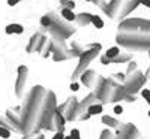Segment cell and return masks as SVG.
Instances as JSON below:
<instances>
[{"label":"cell","mask_w":150,"mask_h":139,"mask_svg":"<svg viewBox=\"0 0 150 139\" xmlns=\"http://www.w3.org/2000/svg\"><path fill=\"white\" fill-rule=\"evenodd\" d=\"M101 61H102V65H111V60H110V58H108L105 54L101 57Z\"/></svg>","instance_id":"74e56055"},{"label":"cell","mask_w":150,"mask_h":139,"mask_svg":"<svg viewBox=\"0 0 150 139\" xmlns=\"http://www.w3.org/2000/svg\"><path fill=\"white\" fill-rule=\"evenodd\" d=\"M146 81H147V77H146V75H143L140 70H135L134 73L126 75V81H125L126 93L135 96L143 88V85L146 84Z\"/></svg>","instance_id":"ba28073f"},{"label":"cell","mask_w":150,"mask_h":139,"mask_svg":"<svg viewBox=\"0 0 150 139\" xmlns=\"http://www.w3.org/2000/svg\"><path fill=\"white\" fill-rule=\"evenodd\" d=\"M27 77H29V69L26 66H20L18 67L17 82H15V94H17V97L24 96V88H26V84H27Z\"/></svg>","instance_id":"7c38bea8"},{"label":"cell","mask_w":150,"mask_h":139,"mask_svg":"<svg viewBox=\"0 0 150 139\" xmlns=\"http://www.w3.org/2000/svg\"><path fill=\"white\" fill-rule=\"evenodd\" d=\"M149 55H150V51H149ZM146 77H147V78H150V67H149V70L146 72Z\"/></svg>","instance_id":"f6af8a7d"},{"label":"cell","mask_w":150,"mask_h":139,"mask_svg":"<svg viewBox=\"0 0 150 139\" xmlns=\"http://www.w3.org/2000/svg\"><path fill=\"white\" fill-rule=\"evenodd\" d=\"M120 53H122V51H120V48H119V46H112V48H110L108 51L105 53V55H107L110 60H112V58H116Z\"/></svg>","instance_id":"4316f807"},{"label":"cell","mask_w":150,"mask_h":139,"mask_svg":"<svg viewBox=\"0 0 150 139\" xmlns=\"http://www.w3.org/2000/svg\"><path fill=\"white\" fill-rule=\"evenodd\" d=\"M128 0H110V6H108V17L116 20L120 17L122 11L125 8V3H126Z\"/></svg>","instance_id":"5bb4252c"},{"label":"cell","mask_w":150,"mask_h":139,"mask_svg":"<svg viewBox=\"0 0 150 139\" xmlns=\"http://www.w3.org/2000/svg\"><path fill=\"white\" fill-rule=\"evenodd\" d=\"M96 103H101L99 102V99L95 93H90V94H87L84 97V100H81V102L78 103L77 106V111H75V115H74V120H80L84 114H87V111H89L90 106L96 105Z\"/></svg>","instance_id":"9c48e42d"},{"label":"cell","mask_w":150,"mask_h":139,"mask_svg":"<svg viewBox=\"0 0 150 139\" xmlns=\"http://www.w3.org/2000/svg\"><path fill=\"white\" fill-rule=\"evenodd\" d=\"M56 114H57L56 94L53 91H48L47 93V100H45L44 114H42V120H41V129H44V130H56V126H54Z\"/></svg>","instance_id":"5b68a950"},{"label":"cell","mask_w":150,"mask_h":139,"mask_svg":"<svg viewBox=\"0 0 150 139\" xmlns=\"http://www.w3.org/2000/svg\"><path fill=\"white\" fill-rule=\"evenodd\" d=\"M114 112H116V114H117V115H120V114H122V112H123V108H122V106H119V105H117V106H116V108H114Z\"/></svg>","instance_id":"b9f144b4"},{"label":"cell","mask_w":150,"mask_h":139,"mask_svg":"<svg viewBox=\"0 0 150 139\" xmlns=\"http://www.w3.org/2000/svg\"><path fill=\"white\" fill-rule=\"evenodd\" d=\"M101 48H102V45L101 44H98V46L96 48H92V49H87V51L80 57V61H78V66H77V69L74 70V73H72V77H71V79H72V82H77V79L78 78H81L83 77V73L87 70V66L90 65V61H93L96 57H98V54H99V51H101Z\"/></svg>","instance_id":"8992f818"},{"label":"cell","mask_w":150,"mask_h":139,"mask_svg":"<svg viewBox=\"0 0 150 139\" xmlns=\"http://www.w3.org/2000/svg\"><path fill=\"white\" fill-rule=\"evenodd\" d=\"M92 24H93L96 29H102V27H104V21L99 18L98 15H93V17H92Z\"/></svg>","instance_id":"f546056e"},{"label":"cell","mask_w":150,"mask_h":139,"mask_svg":"<svg viewBox=\"0 0 150 139\" xmlns=\"http://www.w3.org/2000/svg\"><path fill=\"white\" fill-rule=\"evenodd\" d=\"M71 49H74L75 53H77L80 57L87 51V48H86V45L84 44H81L80 41H72V44H71Z\"/></svg>","instance_id":"603a6c76"},{"label":"cell","mask_w":150,"mask_h":139,"mask_svg":"<svg viewBox=\"0 0 150 139\" xmlns=\"http://www.w3.org/2000/svg\"><path fill=\"white\" fill-rule=\"evenodd\" d=\"M65 2H68V0H60V3H65Z\"/></svg>","instance_id":"7dc6e473"},{"label":"cell","mask_w":150,"mask_h":139,"mask_svg":"<svg viewBox=\"0 0 150 139\" xmlns=\"http://www.w3.org/2000/svg\"><path fill=\"white\" fill-rule=\"evenodd\" d=\"M21 108H12L6 111V118L9 120V123L14 127V132L17 133H23L24 135V127H23V118H21Z\"/></svg>","instance_id":"8fae6325"},{"label":"cell","mask_w":150,"mask_h":139,"mask_svg":"<svg viewBox=\"0 0 150 139\" xmlns=\"http://www.w3.org/2000/svg\"><path fill=\"white\" fill-rule=\"evenodd\" d=\"M48 15H50V18H51V21H53V26H51V27L56 29L60 34H63L65 39L71 37L75 32H77V29H75L69 21H66L63 17L57 15L56 12H48Z\"/></svg>","instance_id":"52a82bcc"},{"label":"cell","mask_w":150,"mask_h":139,"mask_svg":"<svg viewBox=\"0 0 150 139\" xmlns=\"http://www.w3.org/2000/svg\"><path fill=\"white\" fill-rule=\"evenodd\" d=\"M125 100H126V102H135V96L134 94H126L125 96Z\"/></svg>","instance_id":"f35d334b"},{"label":"cell","mask_w":150,"mask_h":139,"mask_svg":"<svg viewBox=\"0 0 150 139\" xmlns=\"http://www.w3.org/2000/svg\"><path fill=\"white\" fill-rule=\"evenodd\" d=\"M102 109H104V105L96 103V105H93V106H90V108H89L87 114H90V115H99V114L102 112Z\"/></svg>","instance_id":"484cf974"},{"label":"cell","mask_w":150,"mask_h":139,"mask_svg":"<svg viewBox=\"0 0 150 139\" xmlns=\"http://www.w3.org/2000/svg\"><path fill=\"white\" fill-rule=\"evenodd\" d=\"M50 34H51V39H53V60L54 61H63V60H69V58H75L80 55L74 51V49H69L65 44V37L63 34H60L56 29L50 27L48 29Z\"/></svg>","instance_id":"277c9868"},{"label":"cell","mask_w":150,"mask_h":139,"mask_svg":"<svg viewBox=\"0 0 150 139\" xmlns=\"http://www.w3.org/2000/svg\"><path fill=\"white\" fill-rule=\"evenodd\" d=\"M62 17H63L66 21H69V22L77 21V15H75L74 11H71V9H62Z\"/></svg>","instance_id":"d4e9b609"},{"label":"cell","mask_w":150,"mask_h":139,"mask_svg":"<svg viewBox=\"0 0 150 139\" xmlns=\"http://www.w3.org/2000/svg\"><path fill=\"white\" fill-rule=\"evenodd\" d=\"M53 26V21H51V18H50V15L47 14V15H44L42 18H41V27H45V29H50Z\"/></svg>","instance_id":"83f0119b"},{"label":"cell","mask_w":150,"mask_h":139,"mask_svg":"<svg viewBox=\"0 0 150 139\" xmlns=\"http://www.w3.org/2000/svg\"><path fill=\"white\" fill-rule=\"evenodd\" d=\"M21 2V0H8V5L9 6H15L17 3H20Z\"/></svg>","instance_id":"60d3db41"},{"label":"cell","mask_w":150,"mask_h":139,"mask_svg":"<svg viewBox=\"0 0 150 139\" xmlns=\"http://www.w3.org/2000/svg\"><path fill=\"white\" fill-rule=\"evenodd\" d=\"M60 8L62 9H71V11H74L75 3L72 2V0H68V2H65V3H60Z\"/></svg>","instance_id":"836d02e7"},{"label":"cell","mask_w":150,"mask_h":139,"mask_svg":"<svg viewBox=\"0 0 150 139\" xmlns=\"http://www.w3.org/2000/svg\"><path fill=\"white\" fill-rule=\"evenodd\" d=\"M66 123V118L62 115V114H56V118H54V126H56V132H60V133H63V130H65V124Z\"/></svg>","instance_id":"44dd1931"},{"label":"cell","mask_w":150,"mask_h":139,"mask_svg":"<svg viewBox=\"0 0 150 139\" xmlns=\"http://www.w3.org/2000/svg\"><path fill=\"white\" fill-rule=\"evenodd\" d=\"M65 138H66V136H65L63 133H60V132H56V135H54V136H53L51 139H65Z\"/></svg>","instance_id":"ab89813d"},{"label":"cell","mask_w":150,"mask_h":139,"mask_svg":"<svg viewBox=\"0 0 150 139\" xmlns=\"http://www.w3.org/2000/svg\"><path fill=\"white\" fill-rule=\"evenodd\" d=\"M47 90L42 85H35L30 93L27 94V99L24 105L21 106V118H23V127L24 135L30 133H41V120L45 108L47 100Z\"/></svg>","instance_id":"7a4b0ae2"},{"label":"cell","mask_w":150,"mask_h":139,"mask_svg":"<svg viewBox=\"0 0 150 139\" xmlns=\"http://www.w3.org/2000/svg\"><path fill=\"white\" fill-rule=\"evenodd\" d=\"M71 136H72L74 139H80V130H78V129H72V130H71Z\"/></svg>","instance_id":"8d00e7d4"},{"label":"cell","mask_w":150,"mask_h":139,"mask_svg":"<svg viewBox=\"0 0 150 139\" xmlns=\"http://www.w3.org/2000/svg\"><path fill=\"white\" fill-rule=\"evenodd\" d=\"M138 5H141L140 3V0H128L126 3H125V8H123V11H122V14H120V20H123V18H126L129 14H132V11H135L137 9V6Z\"/></svg>","instance_id":"ac0fdd59"},{"label":"cell","mask_w":150,"mask_h":139,"mask_svg":"<svg viewBox=\"0 0 150 139\" xmlns=\"http://www.w3.org/2000/svg\"><path fill=\"white\" fill-rule=\"evenodd\" d=\"M38 53H39L44 58H47L50 54H53V39L51 37H42V41L39 44V46H38Z\"/></svg>","instance_id":"2e32d148"},{"label":"cell","mask_w":150,"mask_h":139,"mask_svg":"<svg viewBox=\"0 0 150 139\" xmlns=\"http://www.w3.org/2000/svg\"><path fill=\"white\" fill-rule=\"evenodd\" d=\"M98 79H99V75L96 73V70H92V69H87L81 77V82L87 88H95L98 84Z\"/></svg>","instance_id":"9a60e30c"},{"label":"cell","mask_w":150,"mask_h":139,"mask_svg":"<svg viewBox=\"0 0 150 139\" xmlns=\"http://www.w3.org/2000/svg\"><path fill=\"white\" fill-rule=\"evenodd\" d=\"M102 123L107 124L108 127H112V129H120L122 126H123L119 120L112 118V117H110V115H104V117H102Z\"/></svg>","instance_id":"7402d4cb"},{"label":"cell","mask_w":150,"mask_h":139,"mask_svg":"<svg viewBox=\"0 0 150 139\" xmlns=\"http://www.w3.org/2000/svg\"><path fill=\"white\" fill-rule=\"evenodd\" d=\"M132 55H134V53H131V51H123V53H120L116 58H112L111 63H112V65H122V63L132 61Z\"/></svg>","instance_id":"d6986e66"},{"label":"cell","mask_w":150,"mask_h":139,"mask_svg":"<svg viewBox=\"0 0 150 139\" xmlns=\"http://www.w3.org/2000/svg\"><path fill=\"white\" fill-rule=\"evenodd\" d=\"M116 139H140V132L137 130L134 124H123L119 129Z\"/></svg>","instance_id":"4fadbf2b"},{"label":"cell","mask_w":150,"mask_h":139,"mask_svg":"<svg viewBox=\"0 0 150 139\" xmlns=\"http://www.w3.org/2000/svg\"><path fill=\"white\" fill-rule=\"evenodd\" d=\"M96 90L95 94L98 96L101 105H108V103H116L120 102V100H125V96H126V88H125L123 84L117 82L112 78H104L99 77L98 84H96Z\"/></svg>","instance_id":"3957f363"},{"label":"cell","mask_w":150,"mask_h":139,"mask_svg":"<svg viewBox=\"0 0 150 139\" xmlns=\"http://www.w3.org/2000/svg\"><path fill=\"white\" fill-rule=\"evenodd\" d=\"M135 70H138V66H137V63H135V61H129V65H128V70H126V75H131V73H134Z\"/></svg>","instance_id":"1f68e13d"},{"label":"cell","mask_w":150,"mask_h":139,"mask_svg":"<svg viewBox=\"0 0 150 139\" xmlns=\"http://www.w3.org/2000/svg\"><path fill=\"white\" fill-rule=\"evenodd\" d=\"M140 3L144 5V6H147V8H150V0H140Z\"/></svg>","instance_id":"ee69618b"},{"label":"cell","mask_w":150,"mask_h":139,"mask_svg":"<svg viewBox=\"0 0 150 139\" xmlns=\"http://www.w3.org/2000/svg\"><path fill=\"white\" fill-rule=\"evenodd\" d=\"M116 42L128 51H150V20L128 18L119 24Z\"/></svg>","instance_id":"6da1fadb"},{"label":"cell","mask_w":150,"mask_h":139,"mask_svg":"<svg viewBox=\"0 0 150 139\" xmlns=\"http://www.w3.org/2000/svg\"><path fill=\"white\" fill-rule=\"evenodd\" d=\"M143 97H144V100H147V103L150 105V90H147V88H144L143 90Z\"/></svg>","instance_id":"d590c367"},{"label":"cell","mask_w":150,"mask_h":139,"mask_svg":"<svg viewBox=\"0 0 150 139\" xmlns=\"http://www.w3.org/2000/svg\"><path fill=\"white\" fill-rule=\"evenodd\" d=\"M78 88H80V87H78L77 82H72V84H71V90H72V91H77Z\"/></svg>","instance_id":"7bdbcfd3"},{"label":"cell","mask_w":150,"mask_h":139,"mask_svg":"<svg viewBox=\"0 0 150 139\" xmlns=\"http://www.w3.org/2000/svg\"><path fill=\"white\" fill-rule=\"evenodd\" d=\"M92 14H87V12H83V14H78L77 15V24L80 27H86L89 26V24L92 22Z\"/></svg>","instance_id":"ffe728a7"},{"label":"cell","mask_w":150,"mask_h":139,"mask_svg":"<svg viewBox=\"0 0 150 139\" xmlns=\"http://www.w3.org/2000/svg\"><path fill=\"white\" fill-rule=\"evenodd\" d=\"M65 139H74V138H72V136H71V135H69V136H66V138H65Z\"/></svg>","instance_id":"bcb514c9"},{"label":"cell","mask_w":150,"mask_h":139,"mask_svg":"<svg viewBox=\"0 0 150 139\" xmlns=\"http://www.w3.org/2000/svg\"><path fill=\"white\" fill-rule=\"evenodd\" d=\"M42 37H44V34H42L41 32H36V33L30 37V41H29V44H27V46H26V51H27V53H35V51H38V46H39Z\"/></svg>","instance_id":"e0dca14e"},{"label":"cell","mask_w":150,"mask_h":139,"mask_svg":"<svg viewBox=\"0 0 150 139\" xmlns=\"http://www.w3.org/2000/svg\"><path fill=\"white\" fill-rule=\"evenodd\" d=\"M21 139H45V136L42 133H30V135H26Z\"/></svg>","instance_id":"d6a6232c"},{"label":"cell","mask_w":150,"mask_h":139,"mask_svg":"<svg viewBox=\"0 0 150 139\" xmlns=\"http://www.w3.org/2000/svg\"><path fill=\"white\" fill-rule=\"evenodd\" d=\"M9 136H11V130H9V129L0 127V138H3V139H8Z\"/></svg>","instance_id":"e575fe53"},{"label":"cell","mask_w":150,"mask_h":139,"mask_svg":"<svg viewBox=\"0 0 150 139\" xmlns=\"http://www.w3.org/2000/svg\"><path fill=\"white\" fill-rule=\"evenodd\" d=\"M24 32L23 26H20V24H9V26L6 27V33L8 34H12V33H15V34H21Z\"/></svg>","instance_id":"cb8c5ba5"},{"label":"cell","mask_w":150,"mask_h":139,"mask_svg":"<svg viewBox=\"0 0 150 139\" xmlns=\"http://www.w3.org/2000/svg\"><path fill=\"white\" fill-rule=\"evenodd\" d=\"M99 139H116V135H112V132L110 129H105V130H102Z\"/></svg>","instance_id":"f1b7e54d"},{"label":"cell","mask_w":150,"mask_h":139,"mask_svg":"<svg viewBox=\"0 0 150 139\" xmlns=\"http://www.w3.org/2000/svg\"><path fill=\"white\" fill-rule=\"evenodd\" d=\"M0 127H5V129H9V130L14 132V127H12V124H11L9 120L5 118V117H0Z\"/></svg>","instance_id":"4dcf8cb0"},{"label":"cell","mask_w":150,"mask_h":139,"mask_svg":"<svg viewBox=\"0 0 150 139\" xmlns=\"http://www.w3.org/2000/svg\"><path fill=\"white\" fill-rule=\"evenodd\" d=\"M78 106V99L77 97H71L68 99L66 102H63L60 106H57V112L62 114L66 121H74V115H75V111H77Z\"/></svg>","instance_id":"30bf717a"}]
</instances>
